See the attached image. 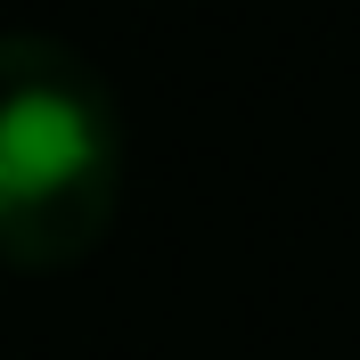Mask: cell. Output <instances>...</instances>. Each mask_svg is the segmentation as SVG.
<instances>
[{
  "label": "cell",
  "instance_id": "cell-1",
  "mask_svg": "<svg viewBox=\"0 0 360 360\" xmlns=\"http://www.w3.org/2000/svg\"><path fill=\"white\" fill-rule=\"evenodd\" d=\"M123 205V115L107 74L49 33H0V262L66 270Z\"/></svg>",
  "mask_w": 360,
  "mask_h": 360
}]
</instances>
